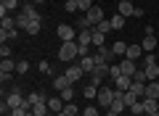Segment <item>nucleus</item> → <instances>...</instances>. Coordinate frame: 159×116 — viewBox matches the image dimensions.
<instances>
[{"instance_id":"obj_1","label":"nucleus","mask_w":159,"mask_h":116,"mask_svg":"<svg viewBox=\"0 0 159 116\" xmlns=\"http://www.w3.org/2000/svg\"><path fill=\"white\" fill-rule=\"evenodd\" d=\"M58 58H61L64 63L80 61V45H77V40H72V42H61V48H58Z\"/></svg>"},{"instance_id":"obj_2","label":"nucleus","mask_w":159,"mask_h":116,"mask_svg":"<svg viewBox=\"0 0 159 116\" xmlns=\"http://www.w3.org/2000/svg\"><path fill=\"white\" fill-rule=\"evenodd\" d=\"M98 105H101V108H109V105H111V100H114V87H98Z\"/></svg>"},{"instance_id":"obj_3","label":"nucleus","mask_w":159,"mask_h":116,"mask_svg":"<svg viewBox=\"0 0 159 116\" xmlns=\"http://www.w3.org/2000/svg\"><path fill=\"white\" fill-rule=\"evenodd\" d=\"M56 34L61 37V42H72V40H77V29L69 27V24H58V27H56Z\"/></svg>"},{"instance_id":"obj_4","label":"nucleus","mask_w":159,"mask_h":116,"mask_svg":"<svg viewBox=\"0 0 159 116\" xmlns=\"http://www.w3.org/2000/svg\"><path fill=\"white\" fill-rule=\"evenodd\" d=\"M106 77H109V63H103V66H96V69H93V74H90V84L101 87Z\"/></svg>"},{"instance_id":"obj_5","label":"nucleus","mask_w":159,"mask_h":116,"mask_svg":"<svg viewBox=\"0 0 159 116\" xmlns=\"http://www.w3.org/2000/svg\"><path fill=\"white\" fill-rule=\"evenodd\" d=\"M111 58H114V50L109 48V45H101V48L96 50V63H98V66H103V63H109Z\"/></svg>"},{"instance_id":"obj_6","label":"nucleus","mask_w":159,"mask_h":116,"mask_svg":"<svg viewBox=\"0 0 159 116\" xmlns=\"http://www.w3.org/2000/svg\"><path fill=\"white\" fill-rule=\"evenodd\" d=\"M21 13L29 19V21H43V16H40V11H37L34 3H24V6H21Z\"/></svg>"},{"instance_id":"obj_7","label":"nucleus","mask_w":159,"mask_h":116,"mask_svg":"<svg viewBox=\"0 0 159 116\" xmlns=\"http://www.w3.org/2000/svg\"><path fill=\"white\" fill-rule=\"evenodd\" d=\"M6 103H8V108H21L24 103H27V98H21V92H19V90H11V95H8L6 98Z\"/></svg>"},{"instance_id":"obj_8","label":"nucleus","mask_w":159,"mask_h":116,"mask_svg":"<svg viewBox=\"0 0 159 116\" xmlns=\"http://www.w3.org/2000/svg\"><path fill=\"white\" fill-rule=\"evenodd\" d=\"M11 74H16V61H13V58H3V61H0V77L6 79V77H11Z\"/></svg>"},{"instance_id":"obj_9","label":"nucleus","mask_w":159,"mask_h":116,"mask_svg":"<svg viewBox=\"0 0 159 116\" xmlns=\"http://www.w3.org/2000/svg\"><path fill=\"white\" fill-rule=\"evenodd\" d=\"M82 77H85V71H82L80 63H69L66 66V79L69 82H77V79H82Z\"/></svg>"},{"instance_id":"obj_10","label":"nucleus","mask_w":159,"mask_h":116,"mask_svg":"<svg viewBox=\"0 0 159 116\" xmlns=\"http://www.w3.org/2000/svg\"><path fill=\"white\" fill-rule=\"evenodd\" d=\"M93 42V29H80L77 32V45L80 48H90Z\"/></svg>"},{"instance_id":"obj_11","label":"nucleus","mask_w":159,"mask_h":116,"mask_svg":"<svg viewBox=\"0 0 159 116\" xmlns=\"http://www.w3.org/2000/svg\"><path fill=\"white\" fill-rule=\"evenodd\" d=\"M77 63L82 66V71H85V74H93V69L98 66V63H96V55H82Z\"/></svg>"},{"instance_id":"obj_12","label":"nucleus","mask_w":159,"mask_h":116,"mask_svg":"<svg viewBox=\"0 0 159 116\" xmlns=\"http://www.w3.org/2000/svg\"><path fill=\"white\" fill-rule=\"evenodd\" d=\"M125 58H130V61H138V58H143V48L141 45H127V50H125Z\"/></svg>"},{"instance_id":"obj_13","label":"nucleus","mask_w":159,"mask_h":116,"mask_svg":"<svg viewBox=\"0 0 159 116\" xmlns=\"http://www.w3.org/2000/svg\"><path fill=\"white\" fill-rule=\"evenodd\" d=\"M119 69H122V74H125V77H133V74L138 71L135 61H130V58H122V61H119Z\"/></svg>"},{"instance_id":"obj_14","label":"nucleus","mask_w":159,"mask_h":116,"mask_svg":"<svg viewBox=\"0 0 159 116\" xmlns=\"http://www.w3.org/2000/svg\"><path fill=\"white\" fill-rule=\"evenodd\" d=\"M130 84H133V77H125V74H122L119 79H114V90H119V92H127Z\"/></svg>"},{"instance_id":"obj_15","label":"nucleus","mask_w":159,"mask_h":116,"mask_svg":"<svg viewBox=\"0 0 159 116\" xmlns=\"http://www.w3.org/2000/svg\"><path fill=\"white\" fill-rule=\"evenodd\" d=\"M27 103H29V105H34V103H48V95L40 92V90H34V92L27 95Z\"/></svg>"},{"instance_id":"obj_16","label":"nucleus","mask_w":159,"mask_h":116,"mask_svg":"<svg viewBox=\"0 0 159 116\" xmlns=\"http://www.w3.org/2000/svg\"><path fill=\"white\" fill-rule=\"evenodd\" d=\"M64 105H66V103L61 100V95H56V98H48V108H51L53 114H61V111H64Z\"/></svg>"},{"instance_id":"obj_17","label":"nucleus","mask_w":159,"mask_h":116,"mask_svg":"<svg viewBox=\"0 0 159 116\" xmlns=\"http://www.w3.org/2000/svg\"><path fill=\"white\" fill-rule=\"evenodd\" d=\"M117 8H119V16H125V19L135 13V8H133V3H130V0H119V6H117Z\"/></svg>"},{"instance_id":"obj_18","label":"nucleus","mask_w":159,"mask_h":116,"mask_svg":"<svg viewBox=\"0 0 159 116\" xmlns=\"http://www.w3.org/2000/svg\"><path fill=\"white\" fill-rule=\"evenodd\" d=\"M146 98L159 100V79H154V82H148V84H146Z\"/></svg>"},{"instance_id":"obj_19","label":"nucleus","mask_w":159,"mask_h":116,"mask_svg":"<svg viewBox=\"0 0 159 116\" xmlns=\"http://www.w3.org/2000/svg\"><path fill=\"white\" fill-rule=\"evenodd\" d=\"M146 84H148V82H135V79H133L130 90H133V92L138 95V98H146Z\"/></svg>"},{"instance_id":"obj_20","label":"nucleus","mask_w":159,"mask_h":116,"mask_svg":"<svg viewBox=\"0 0 159 116\" xmlns=\"http://www.w3.org/2000/svg\"><path fill=\"white\" fill-rule=\"evenodd\" d=\"M69 84H72V82L66 79V74H61V77L53 79V90H56V92H61V90H64V87H69Z\"/></svg>"},{"instance_id":"obj_21","label":"nucleus","mask_w":159,"mask_h":116,"mask_svg":"<svg viewBox=\"0 0 159 116\" xmlns=\"http://www.w3.org/2000/svg\"><path fill=\"white\" fill-rule=\"evenodd\" d=\"M141 100H143V111H146V114L159 111V100H154V98H141Z\"/></svg>"},{"instance_id":"obj_22","label":"nucleus","mask_w":159,"mask_h":116,"mask_svg":"<svg viewBox=\"0 0 159 116\" xmlns=\"http://www.w3.org/2000/svg\"><path fill=\"white\" fill-rule=\"evenodd\" d=\"M141 48H143V53H154V48H157V37H143Z\"/></svg>"},{"instance_id":"obj_23","label":"nucleus","mask_w":159,"mask_h":116,"mask_svg":"<svg viewBox=\"0 0 159 116\" xmlns=\"http://www.w3.org/2000/svg\"><path fill=\"white\" fill-rule=\"evenodd\" d=\"M40 29H43V21H29L24 32H27L29 37H34V34H40Z\"/></svg>"},{"instance_id":"obj_24","label":"nucleus","mask_w":159,"mask_h":116,"mask_svg":"<svg viewBox=\"0 0 159 116\" xmlns=\"http://www.w3.org/2000/svg\"><path fill=\"white\" fill-rule=\"evenodd\" d=\"M93 45H96V48H101V45H106V34H103L101 29H93Z\"/></svg>"},{"instance_id":"obj_25","label":"nucleus","mask_w":159,"mask_h":116,"mask_svg":"<svg viewBox=\"0 0 159 116\" xmlns=\"http://www.w3.org/2000/svg\"><path fill=\"white\" fill-rule=\"evenodd\" d=\"M127 105H125V100H119V98H114L111 100V105H109L106 111H114V114H122V111H125Z\"/></svg>"},{"instance_id":"obj_26","label":"nucleus","mask_w":159,"mask_h":116,"mask_svg":"<svg viewBox=\"0 0 159 116\" xmlns=\"http://www.w3.org/2000/svg\"><path fill=\"white\" fill-rule=\"evenodd\" d=\"M0 29H19L16 27V19H13V16H3V19H0Z\"/></svg>"},{"instance_id":"obj_27","label":"nucleus","mask_w":159,"mask_h":116,"mask_svg":"<svg viewBox=\"0 0 159 116\" xmlns=\"http://www.w3.org/2000/svg\"><path fill=\"white\" fill-rule=\"evenodd\" d=\"M19 3H21V0H0V8L11 13V11H16V8H19Z\"/></svg>"},{"instance_id":"obj_28","label":"nucleus","mask_w":159,"mask_h":116,"mask_svg":"<svg viewBox=\"0 0 159 116\" xmlns=\"http://www.w3.org/2000/svg\"><path fill=\"white\" fill-rule=\"evenodd\" d=\"M64 116H80L82 114V111H80V105H74V103H66L64 105V111H61Z\"/></svg>"},{"instance_id":"obj_29","label":"nucleus","mask_w":159,"mask_h":116,"mask_svg":"<svg viewBox=\"0 0 159 116\" xmlns=\"http://www.w3.org/2000/svg\"><path fill=\"white\" fill-rule=\"evenodd\" d=\"M48 111H51V108H48V103H34L32 105V114L34 116H48Z\"/></svg>"},{"instance_id":"obj_30","label":"nucleus","mask_w":159,"mask_h":116,"mask_svg":"<svg viewBox=\"0 0 159 116\" xmlns=\"http://www.w3.org/2000/svg\"><path fill=\"white\" fill-rule=\"evenodd\" d=\"M109 77H111V84H114V79L122 77V69H119V63H109Z\"/></svg>"},{"instance_id":"obj_31","label":"nucleus","mask_w":159,"mask_h":116,"mask_svg":"<svg viewBox=\"0 0 159 116\" xmlns=\"http://www.w3.org/2000/svg\"><path fill=\"white\" fill-rule=\"evenodd\" d=\"M109 21H111V29H117V32H119V29L125 27V21H127V19H125V16H119V13H117V16H111Z\"/></svg>"},{"instance_id":"obj_32","label":"nucleus","mask_w":159,"mask_h":116,"mask_svg":"<svg viewBox=\"0 0 159 116\" xmlns=\"http://www.w3.org/2000/svg\"><path fill=\"white\" fill-rule=\"evenodd\" d=\"M82 95H85L88 100H96L98 98V87H96V84H88V87L82 90Z\"/></svg>"},{"instance_id":"obj_33","label":"nucleus","mask_w":159,"mask_h":116,"mask_svg":"<svg viewBox=\"0 0 159 116\" xmlns=\"http://www.w3.org/2000/svg\"><path fill=\"white\" fill-rule=\"evenodd\" d=\"M58 95H61V100H64V103H72V100H74V90H72V84H69V87H64Z\"/></svg>"},{"instance_id":"obj_34","label":"nucleus","mask_w":159,"mask_h":116,"mask_svg":"<svg viewBox=\"0 0 159 116\" xmlns=\"http://www.w3.org/2000/svg\"><path fill=\"white\" fill-rule=\"evenodd\" d=\"M122 100H125V105H127V108H130V105H133V103H138V100H141V98H138V95L133 92V90H127V92L122 95Z\"/></svg>"},{"instance_id":"obj_35","label":"nucleus","mask_w":159,"mask_h":116,"mask_svg":"<svg viewBox=\"0 0 159 116\" xmlns=\"http://www.w3.org/2000/svg\"><path fill=\"white\" fill-rule=\"evenodd\" d=\"M19 34V29H0V40L6 42V40H13Z\"/></svg>"},{"instance_id":"obj_36","label":"nucleus","mask_w":159,"mask_h":116,"mask_svg":"<svg viewBox=\"0 0 159 116\" xmlns=\"http://www.w3.org/2000/svg\"><path fill=\"white\" fill-rule=\"evenodd\" d=\"M111 50H114V55H125V50H127V45L122 42V40H117V42L111 45Z\"/></svg>"},{"instance_id":"obj_37","label":"nucleus","mask_w":159,"mask_h":116,"mask_svg":"<svg viewBox=\"0 0 159 116\" xmlns=\"http://www.w3.org/2000/svg\"><path fill=\"white\" fill-rule=\"evenodd\" d=\"M98 108H101V105H88V108H82V114H80V116H101V111H98Z\"/></svg>"},{"instance_id":"obj_38","label":"nucleus","mask_w":159,"mask_h":116,"mask_svg":"<svg viewBox=\"0 0 159 116\" xmlns=\"http://www.w3.org/2000/svg\"><path fill=\"white\" fill-rule=\"evenodd\" d=\"M90 8H93V0H80V13H82V16H85Z\"/></svg>"},{"instance_id":"obj_39","label":"nucleus","mask_w":159,"mask_h":116,"mask_svg":"<svg viewBox=\"0 0 159 116\" xmlns=\"http://www.w3.org/2000/svg\"><path fill=\"white\" fill-rule=\"evenodd\" d=\"M66 11L69 13H77L80 11V0H66Z\"/></svg>"},{"instance_id":"obj_40","label":"nucleus","mask_w":159,"mask_h":116,"mask_svg":"<svg viewBox=\"0 0 159 116\" xmlns=\"http://www.w3.org/2000/svg\"><path fill=\"white\" fill-rule=\"evenodd\" d=\"M27 24H29V19L24 16V13H19V16H16V27L19 29H27Z\"/></svg>"},{"instance_id":"obj_41","label":"nucleus","mask_w":159,"mask_h":116,"mask_svg":"<svg viewBox=\"0 0 159 116\" xmlns=\"http://www.w3.org/2000/svg\"><path fill=\"white\" fill-rule=\"evenodd\" d=\"M29 71V61H19L16 63V74H27Z\"/></svg>"},{"instance_id":"obj_42","label":"nucleus","mask_w":159,"mask_h":116,"mask_svg":"<svg viewBox=\"0 0 159 116\" xmlns=\"http://www.w3.org/2000/svg\"><path fill=\"white\" fill-rule=\"evenodd\" d=\"M96 29H101L103 34H109V32H111V21H109V19H106V21H101V24H98Z\"/></svg>"},{"instance_id":"obj_43","label":"nucleus","mask_w":159,"mask_h":116,"mask_svg":"<svg viewBox=\"0 0 159 116\" xmlns=\"http://www.w3.org/2000/svg\"><path fill=\"white\" fill-rule=\"evenodd\" d=\"M37 69H40L43 74H51V63H48V61H40V63H37Z\"/></svg>"},{"instance_id":"obj_44","label":"nucleus","mask_w":159,"mask_h":116,"mask_svg":"<svg viewBox=\"0 0 159 116\" xmlns=\"http://www.w3.org/2000/svg\"><path fill=\"white\" fill-rule=\"evenodd\" d=\"M0 58H11V48H8L6 42H3V48H0Z\"/></svg>"},{"instance_id":"obj_45","label":"nucleus","mask_w":159,"mask_h":116,"mask_svg":"<svg viewBox=\"0 0 159 116\" xmlns=\"http://www.w3.org/2000/svg\"><path fill=\"white\" fill-rule=\"evenodd\" d=\"M146 116H159V111H151V114H146Z\"/></svg>"},{"instance_id":"obj_46","label":"nucleus","mask_w":159,"mask_h":116,"mask_svg":"<svg viewBox=\"0 0 159 116\" xmlns=\"http://www.w3.org/2000/svg\"><path fill=\"white\" fill-rule=\"evenodd\" d=\"M32 3H34V6H40V3H45V0H32Z\"/></svg>"},{"instance_id":"obj_47","label":"nucleus","mask_w":159,"mask_h":116,"mask_svg":"<svg viewBox=\"0 0 159 116\" xmlns=\"http://www.w3.org/2000/svg\"><path fill=\"white\" fill-rule=\"evenodd\" d=\"M6 116H11V114H6Z\"/></svg>"}]
</instances>
